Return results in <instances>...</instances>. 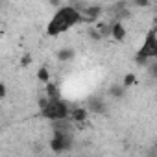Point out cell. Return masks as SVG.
Here are the masks:
<instances>
[{
    "label": "cell",
    "mask_w": 157,
    "mask_h": 157,
    "mask_svg": "<svg viewBox=\"0 0 157 157\" xmlns=\"http://www.w3.org/2000/svg\"><path fill=\"white\" fill-rule=\"evenodd\" d=\"M87 33H89V37H91V39H94V41H102V35L98 33V30H96V28H89V32H87Z\"/></svg>",
    "instance_id": "16"
},
{
    "label": "cell",
    "mask_w": 157,
    "mask_h": 157,
    "mask_svg": "<svg viewBox=\"0 0 157 157\" xmlns=\"http://www.w3.org/2000/svg\"><path fill=\"white\" fill-rule=\"evenodd\" d=\"M148 74L153 78V80H157V61H150V65H148Z\"/></svg>",
    "instance_id": "14"
},
{
    "label": "cell",
    "mask_w": 157,
    "mask_h": 157,
    "mask_svg": "<svg viewBox=\"0 0 157 157\" xmlns=\"http://www.w3.org/2000/svg\"><path fill=\"white\" fill-rule=\"evenodd\" d=\"M135 6H140V8H148L150 2H144V0H140V2H135Z\"/></svg>",
    "instance_id": "18"
},
{
    "label": "cell",
    "mask_w": 157,
    "mask_h": 157,
    "mask_svg": "<svg viewBox=\"0 0 157 157\" xmlns=\"http://www.w3.org/2000/svg\"><path fill=\"white\" fill-rule=\"evenodd\" d=\"M37 80H39L41 83H44V85L50 83V70H48L46 67H41V68L37 70Z\"/></svg>",
    "instance_id": "10"
},
{
    "label": "cell",
    "mask_w": 157,
    "mask_h": 157,
    "mask_svg": "<svg viewBox=\"0 0 157 157\" xmlns=\"http://www.w3.org/2000/svg\"><path fill=\"white\" fill-rule=\"evenodd\" d=\"M96 30H98V33L102 35V39H105V37H111V33H113V24H109V22H98L96 26H94Z\"/></svg>",
    "instance_id": "8"
},
{
    "label": "cell",
    "mask_w": 157,
    "mask_h": 157,
    "mask_svg": "<svg viewBox=\"0 0 157 157\" xmlns=\"http://www.w3.org/2000/svg\"><path fill=\"white\" fill-rule=\"evenodd\" d=\"M137 83V76L133 74V72H128L126 76H124V80H122V87L124 89H129V87H133Z\"/></svg>",
    "instance_id": "11"
},
{
    "label": "cell",
    "mask_w": 157,
    "mask_h": 157,
    "mask_svg": "<svg viewBox=\"0 0 157 157\" xmlns=\"http://www.w3.org/2000/svg\"><path fill=\"white\" fill-rule=\"evenodd\" d=\"M44 91H46V96H48L50 100H57V98H59V93H57L56 83H48V85L44 87Z\"/></svg>",
    "instance_id": "12"
},
{
    "label": "cell",
    "mask_w": 157,
    "mask_h": 157,
    "mask_svg": "<svg viewBox=\"0 0 157 157\" xmlns=\"http://www.w3.org/2000/svg\"><path fill=\"white\" fill-rule=\"evenodd\" d=\"M76 57V52L72 50V48H61L59 52H57V59L61 61V63H67V61H70V59H74Z\"/></svg>",
    "instance_id": "9"
},
{
    "label": "cell",
    "mask_w": 157,
    "mask_h": 157,
    "mask_svg": "<svg viewBox=\"0 0 157 157\" xmlns=\"http://www.w3.org/2000/svg\"><path fill=\"white\" fill-rule=\"evenodd\" d=\"M46 98H48V96H46ZM48 100H50V98H48ZM41 115H43L44 118L56 122V120H67V117H70V111H68L67 102H63L61 98H57V100H50L48 105L41 111Z\"/></svg>",
    "instance_id": "3"
},
{
    "label": "cell",
    "mask_w": 157,
    "mask_h": 157,
    "mask_svg": "<svg viewBox=\"0 0 157 157\" xmlns=\"http://www.w3.org/2000/svg\"><path fill=\"white\" fill-rule=\"evenodd\" d=\"M32 61H33V57H32V54H24L22 57H21V67H30L32 65Z\"/></svg>",
    "instance_id": "15"
},
{
    "label": "cell",
    "mask_w": 157,
    "mask_h": 157,
    "mask_svg": "<svg viewBox=\"0 0 157 157\" xmlns=\"http://www.w3.org/2000/svg\"><path fill=\"white\" fill-rule=\"evenodd\" d=\"M102 13H104L102 6H85V8H83V11H82V15H83L85 22H96V21L100 19V15H102Z\"/></svg>",
    "instance_id": "4"
},
{
    "label": "cell",
    "mask_w": 157,
    "mask_h": 157,
    "mask_svg": "<svg viewBox=\"0 0 157 157\" xmlns=\"http://www.w3.org/2000/svg\"><path fill=\"white\" fill-rule=\"evenodd\" d=\"M87 118H89V109L87 107H74V109H70V120L72 122L83 124V122H87Z\"/></svg>",
    "instance_id": "5"
},
{
    "label": "cell",
    "mask_w": 157,
    "mask_h": 157,
    "mask_svg": "<svg viewBox=\"0 0 157 157\" xmlns=\"http://www.w3.org/2000/svg\"><path fill=\"white\" fill-rule=\"evenodd\" d=\"M6 94H8V87H6V83H0V100H4Z\"/></svg>",
    "instance_id": "17"
},
{
    "label": "cell",
    "mask_w": 157,
    "mask_h": 157,
    "mask_svg": "<svg viewBox=\"0 0 157 157\" xmlns=\"http://www.w3.org/2000/svg\"><path fill=\"white\" fill-rule=\"evenodd\" d=\"M111 37H113L117 43H122V41L126 39V28H124V24H122L120 21L113 22V33H111Z\"/></svg>",
    "instance_id": "7"
},
{
    "label": "cell",
    "mask_w": 157,
    "mask_h": 157,
    "mask_svg": "<svg viewBox=\"0 0 157 157\" xmlns=\"http://www.w3.org/2000/svg\"><path fill=\"white\" fill-rule=\"evenodd\" d=\"M83 21H85L83 15L78 11L74 6H61V8L56 11V15L52 17V21L48 22V26H46V35L56 37V35L67 32L70 26L80 24V22H83Z\"/></svg>",
    "instance_id": "1"
},
{
    "label": "cell",
    "mask_w": 157,
    "mask_h": 157,
    "mask_svg": "<svg viewBox=\"0 0 157 157\" xmlns=\"http://www.w3.org/2000/svg\"><path fill=\"white\" fill-rule=\"evenodd\" d=\"M87 104H89V111L98 113V115L105 113V104H104V100H102L100 96H91Z\"/></svg>",
    "instance_id": "6"
},
{
    "label": "cell",
    "mask_w": 157,
    "mask_h": 157,
    "mask_svg": "<svg viewBox=\"0 0 157 157\" xmlns=\"http://www.w3.org/2000/svg\"><path fill=\"white\" fill-rule=\"evenodd\" d=\"M155 57H157V28L148 32L142 46L135 54V61L139 65H150V59H155Z\"/></svg>",
    "instance_id": "2"
},
{
    "label": "cell",
    "mask_w": 157,
    "mask_h": 157,
    "mask_svg": "<svg viewBox=\"0 0 157 157\" xmlns=\"http://www.w3.org/2000/svg\"><path fill=\"white\" fill-rule=\"evenodd\" d=\"M124 93H126V89H124L122 85H113V87L109 89V94H111L113 98H122Z\"/></svg>",
    "instance_id": "13"
}]
</instances>
